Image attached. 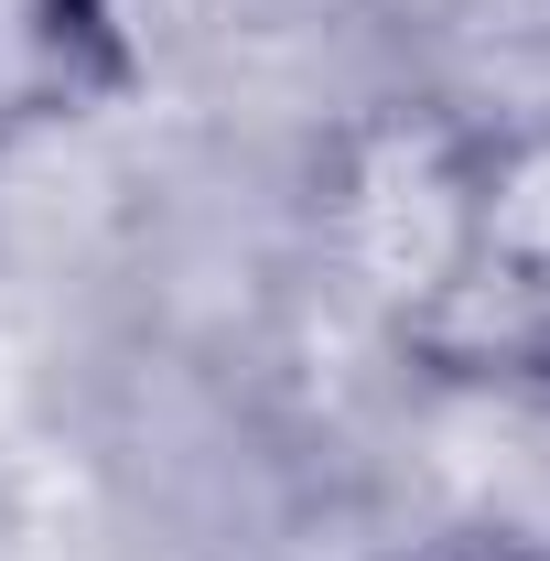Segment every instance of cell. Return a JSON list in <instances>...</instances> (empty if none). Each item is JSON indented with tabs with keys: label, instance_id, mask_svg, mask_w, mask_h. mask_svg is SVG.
I'll return each instance as SVG.
<instances>
[{
	"label": "cell",
	"instance_id": "6da1fadb",
	"mask_svg": "<svg viewBox=\"0 0 550 561\" xmlns=\"http://www.w3.org/2000/svg\"><path fill=\"white\" fill-rule=\"evenodd\" d=\"M260 0H33V66L76 108H130L140 87H173L227 33H249Z\"/></svg>",
	"mask_w": 550,
	"mask_h": 561
},
{
	"label": "cell",
	"instance_id": "7a4b0ae2",
	"mask_svg": "<svg viewBox=\"0 0 550 561\" xmlns=\"http://www.w3.org/2000/svg\"><path fill=\"white\" fill-rule=\"evenodd\" d=\"M400 561H550L540 529H496V518H475V529H443V540H421V551Z\"/></svg>",
	"mask_w": 550,
	"mask_h": 561
}]
</instances>
